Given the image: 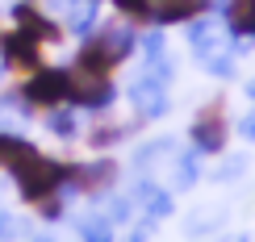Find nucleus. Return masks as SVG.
<instances>
[{"label":"nucleus","mask_w":255,"mask_h":242,"mask_svg":"<svg viewBox=\"0 0 255 242\" xmlns=\"http://www.w3.org/2000/svg\"><path fill=\"white\" fill-rule=\"evenodd\" d=\"M0 163H4V171L13 175L21 201H29V205H42L46 196L67 192L71 163H59V159H50V155H42L38 146L25 142V138H8L4 134V159Z\"/></svg>","instance_id":"1"},{"label":"nucleus","mask_w":255,"mask_h":242,"mask_svg":"<svg viewBox=\"0 0 255 242\" xmlns=\"http://www.w3.org/2000/svg\"><path fill=\"white\" fill-rule=\"evenodd\" d=\"M21 100H29L34 109H46V113L71 104V71L67 67H38L21 83Z\"/></svg>","instance_id":"2"},{"label":"nucleus","mask_w":255,"mask_h":242,"mask_svg":"<svg viewBox=\"0 0 255 242\" xmlns=\"http://www.w3.org/2000/svg\"><path fill=\"white\" fill-rule=\"evenodd\" d=\"M118 100V88H113V76H97V71H71V109H109Z\"/></svg>","instance_id":"3"},{"label":"nucleus","mask_w":255,"mask_h":242,"mask_svg":"<svg viewBox=\"0 0 255 242\" xmlns=\"http://www.w3.org/2000/svg\"><path fill=\"white\" fill-rule=\"evenodd\" d=\"M188 134H193V146H197V155H218L222 146H226V134H230V125H226V109H222V100L205 104V109H201L197 117H193Z\"/></svg>","instance_id":"4"},{"label":"nucleus","mask_w":255,"mask_h":242,"mask_svg":"<svg viewBox=\"0 0 255 242\" xmlns=\"http://www.w3.org/2000/svg\"><path fill=\"white\" fill-rule=\"evenodd\" d=\"M118 180V163L101 159V163H71L67 175V192H84V196H101L105 188Z\"/></svg>","instance_id":"5"},{"label":"nucleus","mask_w":255,"mask_h":242,"mask_svg":"<svg viewBox=\"0 0 255 242\" xmlns=\"http://www.w3.org/2000/svg\"><path fill=\"white\" fill-rule=\"evenodd\" d=\"M0 67L38 71V67H42V50H38V42L29 38V34H21V29L4 34V38H0Z\"/></svg>","instance_id":"6"},{"label":"nucleus","mask_w":255,"mask_h":242,"mask_svg":"<svg viewBox=\"0 0 255 242\" xmlns=\"http://www.w3.org/2000/svg\"><path fill=\"white\" fill-rule=\"evenodd\" d=\"M226 29L235 38H255V0H226Z\"/></svg>","instance_id":"7"},{"label":"nucleus","mask_w":255,"mask_h":242,"mask_svg":"<svg viewBox=\"0 0 255 242\" xmlns=\"http://www.w3.org/2000/svg\"><path fill=\"white\" fill-rule=\"evenodd\" d=\"M188 46H193L201 59H209L218 50V25L214 21H193V25H188Z\"/></svg>","instance_id":"8"},{"label":"nucleus","mask_w":255,"mask_h":242,"mask_svg":"<svg viewBox=\"0 0 255 242\" xmlns=\"http://www.w3.org/2000/svg\"><path fill=\"white\" fill-rule=\"evenodd\" d=\"M46 125L59 134V138H76L80 125H76V109H50L46 113Z\"/></svg>","instance_id":"9"},{"label":"nucleus","mask_w":255,"mask_h":242,"mask_svg":"<svg viewBox=\"0 0 255 242\" xmlns=\"http://www.w3.org/2000/svg\"><path fill=\"white\" fill-rule=\"evenodd\" d=\"M80 238L84 242H113V222L109 217H88V222H80Z\"/></svg>","instance_id":"10"},{"label":"nucleus","mask_w":255,"mask_h":242,"mask_svg":"<svg viewBox=\"0 0 255 242\" xmlns=\"http://www.w3.org/2000/svg\"><path fill=\"white\" fill-rule=\"evenodd\" d=\"M109 142H122V130L118 125H97L88 134V146H109Z\"/></svg>","instance_id":"11"},{"label":"nucleus","mask_w":255,"mask_h":242,"mask_svg":"<svg viewBox=\"0 0 255 242\" xmlns=\"http://www.w3.org/2000/svg\"><path fill=\"white\" fill-rule=\"evenodd\" d=\"M209 71H214V76H222V80L235 76V59H230V55H209Z\"/></svg>","instance_id":"12"},{"label":"nucleus","mask_w":255,"mask_h":242,"mask_svg":"<svg viewBox=\"0 0 255 242\" xmlns=\"http://www.w3.org/2000/svg\"><path fill=\"white\" fill-rule=\"evenodd\" d=\"M180 167H184V171H180V184H184V188H188V184H193V180H197V155H188V159H184V163H180Z\"/></svg>","instance_id":"13"},{"label":"nucleus","mask_w":255,"mask_h":242,"mask_svg":"<svg viewBox=\"0 0 255 242\" xmlns=\"http://www.w3.org/2000/svg\"><path fill=\"white\" fill-rule=\"evenodd\" d=\"M239 130H243V138H247V142H255V109L247 113V117H243V125H239Z\"/></svg>","instance_id":"14"},{"label":"nucleus","mask_w":255,"mask_h":242,"mask_svg":"<svg viewBox=\"0 0 255 242\" xmlns=\"http://www.w3.org/2000/svg\"><path fill=\"white\" fill-rule=\"evenodd\" d=\"M247 92H251V100H255V80H251V83H247Z\"/></svg>","instance_id":"15"},{"label":"nucleus","mask_w":255,"mask_h":242,"mask_svg":"<svg viewBox=\"0 0 255 242\" xmlns=\"http://www.w3.org/2000/svg\"><path fill=\"white\" fill-rule=\"evenodd\" d=\"M0 159H4V134H0Z\"/></svg>","instance_id":"16"},{"label":"nucleus","mask_w":255,"mask_h":242,"mask_svg":"<svg viewBox=\"0 0 255 242\" xmlns=\"http://www.w3.org/2000/svg\"><path fill=\"white\" fill-rule=\"evenodd\" d=\"M34 242H55V238H34Z\"/></svg>","instance_id":"17"}]
</instances>
